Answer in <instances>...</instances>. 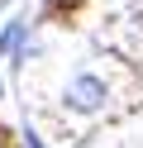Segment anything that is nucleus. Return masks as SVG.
Returning <instances> with one entry per match:
<instances>
[{
  "mask_svg": "<svg viewBox=\"0 0 143 148\" xmlns=\"http://www.w3.org/2000/svg\"><path fill=\"white\" fill-rule=\"evenodd\" d=\"M67 105H72V110H86V115L100 110L105 105V81L100 77H72V81H67Z\"/></svg>",
  "mask_w": 143,
  "mask_h": 148,
  "instance_id": "1",
  "label": "nucleus"
},
{
  "mask_svg": "<svg viewBox=\"0 0 143 148\" xmlns=\"http://www.w3.org/2000/svg\"><path fill=\"white\" fill-rule=\"evenodd\" d=\"M81 5H86V0H43V14L57 19V24H72L76 14H81Z\"/></svg>",
  "mask_w": 143,
  "mask_h": 148,
  "instance_id": "2",
  "label": "nucleus"
},
{
  "mask_svg": "<svg viewBox=\"0 0 143 148\" xmlns=\"http://www.w3.org/2000/svg\"><path fill=\"white\" fill-rule=\"evenodd\" d=\"M19 53H24V19L0 29V58H19Z\"/></svg>",
  "mask_w": 143,
  "mask_h": 148,
  "instance_id": "3",
  "label": "nucleus"
},
{
  "mask_svg": "<svg viewBox=\"0 0 143 148\" xmlns=\"http://www.w3.org/2000/svg\"><path fill=\"white\" fill-rule=\"evenodd\" d=\"M0 148H19V134L5 124V119H0Z\"/></svg>",
  "mask_w": 143,
  "mask_h": 148,
  "instance_id": "4",
  "label": "nucleus"
},
{
  "mask_svg": "<svg viewBox=\"0 0 143 148\" xmlns=\"http://www.w3.org/2000/svg\"><path fill=\"white\" fill-rule=\"evenodd\" d=\"M24 143H29V148H43V143H38V134H24Z\"/></svg>",
  "mask_w": 143,
  "mask_h": 148,
  "instance_id": "5",
  "label": "nucleus"
},
{
  "mask_svg": "<svg viewBox=\"0 0 143 148\" xmlns=\"http://www.w3.org/2000/svg\"><path fill=\"white\" fill-rule=\"evenodd\" d=\"M0 91H5V81H0Z\"/></svg>",
  "mask_w": 143,
  "mask_h": 148,
  "instance_id": "6",
  "label": "nucleus"
}]
</instances>
